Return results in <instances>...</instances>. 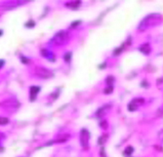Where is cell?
<instances>
[{
	"instance_id": "1",
	"label": "cell",
	"mask_w": 163,
	"mask_h": 157,
	"mask_svg": "<svg viewBox=\"0 0 163 157\" xmlns=\"http://www.w3.org/2000/svg\"><path fill=\"white\" fill-rule=\"evenodd\" d=\"M162 22V16L160 14H150V15L146 16L145 19L140 23L138 28L140 30H146V28H150L155 25H160Z\"/></svg>"
},
{
	"instance_id": "2",
	"label": "cell",
	"mask_w": 163,
	"mask_h": 157,
	"mask_svg": "<svg viewBox=\"0 0 163 157\" xmlns=\"http://www.w3.org/2000/svg\"><path fill=\"white\" fill-rule=\"evenodd\" d=\"M0 106L8 111L9 113H13L14 111H16L20 108V103L15 98H9V99L5 100V101L1 102L0 103Z\"/></svg>"
},
{
	"instance_id": "3",
	"label": "cell",
	"mask_w": 163,
	"mask_h": 157,
	"mask_svg": "<svg viewBox=\"0 0 163 157\" xmlns=\"http://www.w3.org/2000/svg\"><path fill=\"white\" fill-rule=\"evenodd\" d=\"M67 38H68L67 32L62 30V31L56 33V34L54 35V37L52 38L51 41H53V43L56 44V45H62V44H65V42H67Z\"/></svg>"
},
{
	"instance_id": "4",
	"label": "cell",
	"mask_w": 163,
	"mask_h": 157,
	"mask_svg": "<svg viewBox=\"0 0 163 157\" xmlns=\"http://www.w3.org/2000/svg\"><path fill=\"white\" fill-rule=\"evenodd\" d=\"M34 72H35V75H36L38 78H41V79H49V78H51L54 76L53 72H52L51 70L47 69V68H44V67H40V66L35 68Z\"/></svg>"
},
{
	"instance_id": "5",
	"label": "cell",
	"mask_w": 163,
	"mask_h": 157,
	"mask_svg": "<svg viewBox=\"0 0 163 157\" xmlns=\"http://www.w3.org/2000/svg\"><path fill=\"white\" fill-rule=\"evenodd\" d=\"M40 88L39 86H31L29 88V100L31 102H33L35 100V98L38 95V93L40 92Z\"/></svg>"
},
{
	"instance_id": "6",
	"label": "cell",
	"mask_w": 163,
	"mask_h": 157,
	"mask_svg": "<svg viewBox=\"0 0 163 157\" xmlns=\"http://www.w3.org/2000/svg\"><path fill=\"white\" fill-rule=\"evenodd\" d=\"M41 55L44 57V58L48 59V60H50V61H51L50 58H52V57L54 58V55L52 54L51 52H49L47 49H42V50H41Z\"/></svg>"
},
{
	"instance_id": "7",
	"label": "cell",
	"mask_w": 163,
	"mask_h": 157,
	"mask_svg": "<svg viewBox=\"0 0 163 157\" xmlns=\"http://www.w3.org/2000/svg\"><path fill=\"white\" fill-rule=\"evenodd\" d=\"M139 49H140V51L142 52V53H144L146 55H148V54H150V45H148V44L142 45Z\"/></svg>"
},
{
	"instance_id": "8",
	"label": "cell",
	"mask_w": 163,
	"mask_h": 157,
	"mask_svg": "<svg viewBox=\"0 0 163 157\" xmlns=\"http://www.w3.org/2000/svg\"><path fill=\"white\" fill-rule=\"evenodd\" d=\"M80 5V1H73V2H67V6L71 9H76Z\"/></svg>"
},
{
	"instance_id": "9",
	"label": "cell",
	"mask_w": 163,
	"mask_h": 157,
	"mask_svg": "<svg viewBox=\"0 0 163 157\" xmlns=\"http://www.w3.org/2000/svg\"><path fill=\"white\" fill-rule=\"evenodd\" d=\"M10 123V119L8 117H4V116H0V125L5 126Z\"/></svg>"
},
{
	"instance_id": "10",
	"label": "cell",
	"mask_w": 163,
	"mask_h": 157,
	"mask_svg": "<svg viewBox=\"0 0 163 157\" xmlns=\"http://www.w3.org/2000/svg\"><path fill=\"white\" fill-rule=\"evenodd\" d=\"M63 60L65 61V63H70V61H71V53L70 52L65 53V55L63 56Z\"/></svg>"
},
{
	"instance_id": "11",
	"label": "cell",
	"mask_w": 163,
	"mask_h": 157,
	"mask_svg": "<svg viewBox=\"0 0 163 157\" xmlns=\"http://www.w3.org/2000/svg\"><path fill=\"white\" fill-rule=\"evenodd\" d=\"M25 27H35V23H34V21H32V20H29L27 23H25Z\"/></svg>"
},
{
	"instance_id": "12",
	"label": "cell",
	"mask_w": 163,
	"mask_h": 157,
	"mask_svg": "<svg viewBox=\"0 0 163 157\" xmlns=\"http://www.w3.org/2000/svg\"><path fill=\"white\" fill-rule=\"evenodd\" d=\"M132 152H133V147H131V146H128L126 149H125V153L126 154H131Z\"/></svg>"
},
{
	"instance_id": "13",
	"label": "cell",
	"mask_w": 163,
	"mask_h": 157,
	"mask_svg": "<svg viewBox=\"0 0 163 157\" xmlns=\"http://www.w3.org/2000/svg\"><path fill=\"white\" fill-rule=\"evenodd\" d=\"M112 92V86L106 88V90H105V93H106V94H110Z\"/></svg>"
},
{
	"instance_id": "14",
	"label": "cell",
	"mask_w": 163,
	"mask_h": 157,
	"mask_svg": "<svg viewBox=\"0 0 163 157\" xmlns=\"http://www.w3.org/2000/svg\"><path fill=\"white\" fill-rule=\"evenodd\" d=\"M21 61H23V63H27L28 61H29V60H28V59H25V57L21 56Z\"/></svg>"
},
{
	"instance_id": "15",
	"label": "cell",
	"mask_w": 163,
	"mask_h": 157,
	"mask_svg": "<svg viewBox=\"0 0 163 157\" xmlns=\"http://www.w3.org/2000/svg\"><path fill=\"white\" fill-rule=\"evenodd\" d=\"M113 77L112 76H108V77L107 78V83H108V84H112V83L113 82Z\"/></svg>"
},
{
	"instance_id": "16",
	"label": "cell",
	"mask_w": 163,
	"mask_h": 157,
	"mask_svg": "<svg viewBox=\"0 0 163 157\" xmlns=\"http://www.w3.org/2000/svg\"><path fill=\"white\" fill-rule=\"evenodd\" d=\"M4 139H5V135H4L3 133H0V144H2V142L4 141Z\"/></svg>"
},
{
	"instance_id": "17",
	"label": "cell",
	"mask_w": 163,
	"mask_h": 157,
	"mask_svg": "<svg viewBox=\"0 0 163 157\" xmlns=\"http://www.w3.org/2000/svg\"><path fill=\"white\" fill-rule=\"evenodd\" d=\"M4 65H5V61H4V60H0V69L3 67Z\"/></svg>"
},
{
	"instance_id": "18",
	"label": "cell",
	"mask_w": 163,
	"mask_h": 157,
	"mask_svg": "<svg viewBox=\"0 0 163 157\" xmlns=\"http://www.w3.org/2000/svg\"><path fill=\"white\" fill-rule=\"evenodd\" d=\"M80 23H81V22H80V21H77V22H73V23H71V27H74L75 25H78Z\"/></svg>"
},
{
	"instance_id": "19",
	"label": "cell",
	"mask_w": 163,
	"mask_h": 157,
	"mask_svg": "<svg viewBox=\"0 0 163 157\" xmlns=\"http://www.w3.org/2000/svg\"><path fill=\"white\" fill-rule=\"evenodd\" d=\"M159 140L161 142H163V130L159 133Z\"/></svg>"
},
{
	"instance_id": "20",
	"label": "cell",
	"mask_w": 163,
	"mask_h": 157,
	"mask_svg": "<svg viewBox=\"0 0 163 157\" xmlns=\"http://www.w3.org/2000/svg\"><path fill=\"white\" fill-rule=\"evenodd\" d=\"M2 35H3V30H2V29H0V37H1Z\"/></svg>"
}]
</instances>
